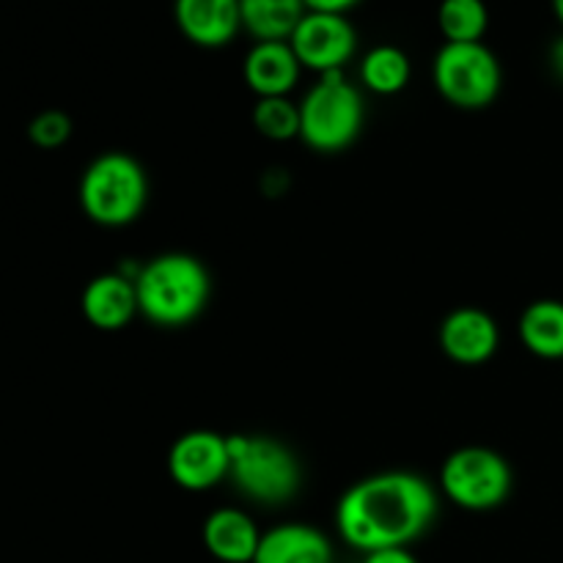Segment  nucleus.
Masks as SVG:
<instances>
[{"mask_svg":"<svg viewBox=\"0 0 563 563\" xmlns=\"http://www.w3.org/2000/svg\"><path fill=\"white\" fill-rule=\"evenodd\" d=\"M31 141L42 148H55L69 137L71 121L60 110H44L31 121Z\"/></svg>","mask_w":563,"mask_h":563,"instance_id":"nucleus-21","label":"nucleus"},{"mask_svg":"<svg viewBox=\"0 0 563 563\" xmlns=\"http://www.w3.org/2000/svg\"><path fill=\"white\" fill-rule=\"evenodd\" d=\"M258 542L262 533L256 522L240 509H218L203 522V544L223 563H253Z\"/></svg>","mask_w":563,"mask_h":563,"instance_id":"nucleus-15","label":"nucleus"},{"mask_svg":"<svg viewBox=\"0 0 563 563\" xmlns=\"http://www.w3.org/2000/svg\"><path fill=\"white\" fill-rule=\"evenodd\" d=\"M440 487L451 504L471 511H487L504 504L511 493V467L489 449H460L445 460Z\"/></svg>","mask_w":563,"mask_h":563,"instance_id":"nucleus-7","label":"nucleus"},{"mask_svg":"<svg viewBox=\"0 0 563 563\" xmlns=\"http://www.w3.org/2000/svg\"><path fill=\"white\" fill-rule=\"evenodd\" d=\"M363 563H418L407 553V548H390V550H377V553H368Z\"/></svg>","mask_w":563,"mask_h":563,"instance_id":"nucleus-23","label":"nucleus"},{"mask_svg":"<svg viewBox=\"0 0 563 563\" xmlns=\"http://www.w3.org/2000/svg\"><path fill=\"white\" fill-rule=\"evenodd\" d=\"M82 313L99 330H121L137 313L135 278L108 273L93 278L82 291Z\"/></svg>","mask_w":563,"mask_h":563,"instance_id":"nucleus-13","label":"nucleus"},{"mask_svg":"<svg viewBox=\"0 0 563 563\" xmlns=\"http://www.w3.org/2000/svg\"><path fill=\"white\" fill-rule=\"evenodd\" d=\"M520 339L531 355L544 361H563V302H531L520 317Z\"/></svg>","mask_w":563,"mask_h":563,"instance_id":"nucleus-17","label":"nucleus"},{"mask_svg":"<svg viewBox=\"0 0 563 563\" xmlns=\"http://www.w3.org/2000/svg\"><path fill=\"white\" fill-rule=\"evenodd\" d=\"M550 3H553L555 20H559V22H561V27H563V0H550Z\"/></svg>","mask_w":563,"mask_h":563,"instance_id":"nucleus-25","label":"nucleus"},{"mask_svg":"<svg viewBox=\"0 0 563 563\" xmlns=\"http://www.w3.org/2000/svg\"><path fill=\"white\" fill-rule=\"evenodd\" d=\"M231 471L236 487L258 504H284L300 487V465L284 443L262 434L229 438Z\"/></svg>","mask_w":563,"mask_h":563,"instance_id":"nucleus-5","label":"nucleus"},{"mask_svg":"<svg viewBox=\"0 0 563 563\" xmlns=\"http://www.w3.org/2000/svg\"><path fill=\"white\" fill-rule=\"evenodd\" d=\"M438 515L432 484L412 473H377L344 493L335 511L344 542L363 553L407 548Z\"/></svg>","mask_w":563,"mask_h":563,"instance_id":"nucleus-1","label":"nucleus"},{"mask_svg":"<svg viewBox=\"0 0 563 563\" xmlns=\"http://www.w3.org/2000/svg\"><path fill=\"white\" fill-rule=\"evenodd\" d=\"M253 124L269 141H291L300 137V104L286 97L258 99L253 108Z\"/></svg>","mask_w":563,"mask_h":563,"instance_id":"nucleus-20","label":"nucleus"},{"mask_svg":"<svg viewBox=\"0 0 563 563\" xmlns=\"http://www.w3.org/2000/svg\"><path fill=\"white\" fill-rule=\"evenodd\" d=\"M148 181L135 157L108 152L93 159L80 181V203L88 218L108 229L132 223L146 207Z\"/></svg>","mask_w":563,"mask_h":563,"instance_id":"nucleus-4","label":"nucleus"},{"mask_svg":"<svg viewBox=\"0 0 563 563\" xmlns=\"http://www.w3.org/2000/svg\"><path fill=\"white\" fill-rule=\"evenodd\" d=\"M297 60L306 69L328 75L341 71L346 60L357 49V33L346 14H324V11H306L300 25L289 36Z\"/></svg>","mask_w":563,"mask_h":563,"instance_id":"nucleus-8","label":"nucleus"},{"mask_svg":"<svg viewBox=\"0 0 563 563\" xmlns=\"http://www.w3.org/2000/svg\"><path fill=\"white\" fill-rule=\"evenodd\" d=\"M302 64L289 42H256L245 55L242 75L258 99L286 97L300 80Z\"/></svg>","mask_w":563,"mask_h":563,"instance_id":"nucleus-12","label":"nucleus"},{"mask_svg":"<svg viewBox=\"0 0 563 563\" xmlns=\"http://www.w3.org/2000/svg\"><path fill=\"white\" fill-rule=\"evenodd\" d=\"M410 58L405 49L394 47V44H379L363 55L361 80L368 91L390 97V93L405 91V86L410 82Z\"/></svg>","mask_w":563,"mask_h":563,"instance_id":"nucleus-18","label":"nucleus"},{"mask_svg":"<svg viewBox=\"0 0 563 563\" xmlns=\"http://www.w3.org/2000/svg\"><path fill=\"white\" fill-rule=\"evenodd\" d=\"M253 563H333V548L317 528L289 522L262 533Z\"/></svg>","mask_w":563,"mask_h":563,"instance_id":"nucleus-14","label":"nucleus"},{"mask_svg":"<svg viewBox=\"0 0 563 563\" xmlns=\"http://www.w3.org/2000/svg\"><path fill=\"white\" fill-rule=\"evenodd\" d=\"M179 31L198 47H223L240 33V0H174Z\"/></svg>","mask_w":563,"mask_h":563,"instance_id":"nucleus-11","label":"nucleus"},{"mask_svg":"<svg viewBox=\"0 0 563 563\" xmlns=\"http://www.w3.org/2000/svg\"><path fill=\"white\" fill-rule=\"evenodd\" d=\"M168 471L181 489L190 493L212 489L231 471L229 438L203 429L181 434L168 454Z\"/></svg>","mask_w":563,"mask_h":563,"instance_id":"nucleus-9","label":"nucleus"},{"mask_svg":"<svg viewBox=\"0 0 563 563\" xmlns=\"http://www.w3.org/2000/svg\"><path fill=\"white\" fill-rule=\"evenodd\" d=\"M306 11L302 0H240L242 27L256 42H289Z\"/></svg>","mask_w":563,"mask_h":563,"instance_id":"nucleus-16","label":"nucleus"},{"mask_svg":"<svg viewBox=\"0 0 563 563\" xmlns=\"http://www.w3.org/2000/svg\"><path fill=\"white\" fill-rule=\"evenodd\" d=\"M550 69L563 82V36L555 38L553 47H550Z\"/></svg>","mask_w":563,"mask_h":563,"instance_id":"nucleus-24","label":"nucleus"},{"mask_svg":"<svg viewBox=\"0 0 563 563\" xmlns=\"http://www.w3.org/2000/svg\"><path fill=\"white\" fill-rule=\"evenodd\" d=\"M438 25L445 42H482L489 25V9L484 0H443L438 9Z\"/></svg>","mask_w":563,"mask_h":563,"instance_id":"nucleus-19","label":"nucleus"},{"mask_svg":"<svg viewBox=\"0 0 563 563\" xmlns=\"http://www.w3.org/2000/svg\"><path fill=\"white\" fill-rule=\"evenodd\" d=\"M308 11H324V14H346L355 9L361 0H302Z\"/></svg>","mask_w":563,"mask_h":563,"instance_id":"nucleus-22","label":"nucleus"},{"mask_svg":"<svg viewBox=\"0 0 563 563\" xmlns=\"http://www.w3.org/2000/svg\"><path fill=\"white\" fill-rule=\"evenodd\" d=\"M498 324L482 308H456L440 324V346L462 366H478L498 350Z\"/></svg>","mask_w":563,"mask_h":563,"instance_id":"nucleus-10","label":"nucleus"},{"mask_svg":"<svg viewBox=\"0 0 563 563\" xmlns=\"http://www.w3.org/2000/svg\"><path fill=\"white\" fill-rule=\"evenodd\" d=\"M363 97L344 69L319 75L300 102V137L317 152H341L363 130Z\"/></svg>","mask_w":563,"mask_h":563,"instance_id":"nucleus-3","label":"nucleus"},{"mask_svg":"<svg viewBox=\"0 0 563 563\" xmlns=\"http://www.w3.org/2000/svg\"><path fill=\"white\" fill-rule=\"evenodd\" d=\"M432 77L445 102L462 110L487 108L504 86L498 55L484 42H445L434 55Z\"/></svg>","mask_w":563,"mask_h":563,"instance_id":"nucleus-6","label":"nucleus"},{"mask_svg":"<svg viewBox=\"0 0 563 563\" xmlns=\"http://www.w3.org/2000/svg\"><path fill=\"white\" fill-rule=\"evenodd\" d=\"M137 311L163 328H181L209 300V273L196 256L165 253L135 275Z\"/></svg>","mask_w":563,"mask_h":563,"instance_id":"nucleus-2","label":"nucleus"}]
</instances>
